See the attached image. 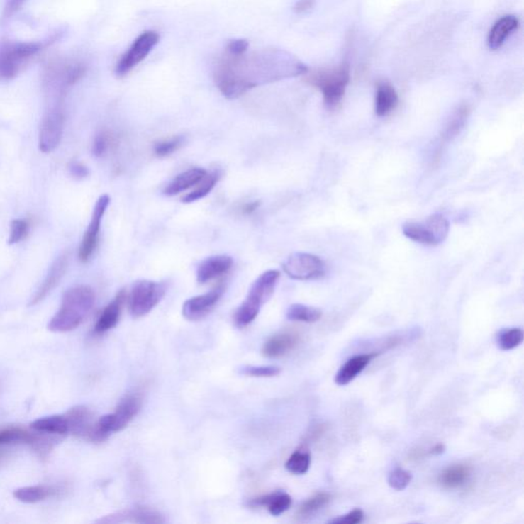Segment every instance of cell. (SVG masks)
<instances>
[{"mask_svg": "<svg viewBox=\"0 0 524 524\" xmlns=\"http://www.w3.org/2000/svg\"><path fill=\"white\" fill-rule=\"evenodd\" d=\"M308 72V67L290 52L267 48L252 54L233 55L225 52L214 67L217 89L228 100L267 83L297 77Z\"/></svg>", "mask_w": 524, "mask_h": 524, "instance_id": "6da1fadb", "label": "cell"}, {"mask_svg": "<svg viewBox=\"0 0 524 524\" xmlns=\"http://www.w3.org/2000/svg\"><path fill=\"white\" fill-rule=\"evenodd\" d=\"M96 303V293L89 286H77L64 293L61 308L52 316L48 330L55 333L70 332L82 324Z\"/></svg>", "mask_w": 524, "mask_h": 524, "instance_id": "7a4b0ae2", "label": "cell"}, {"mask_svg": "<svg viewBox=\"0 0 524 524\" xmlns=\"http://www.w3.org/2000/svg\"><path fill=\"white\" fill-rule=\"evenodd\" d=\"M306 80L311 87L322 91L325 107L336 108L343 100L350 84V65L343 61L334 68L318 69L306 73Z\"/></svg>", "mask_w": 524, "mask_h": 524, "instance_id": "3957f363", "label": "cell"}, {"mask_svg": "<svg viewBox=\"0 0 524 524\" xmlns=\"http://www.w3.org/2000/svg\"><path fill=\"white\" fill-rule=\"evenodd\" d=\"M143 407L140 394H129L120 401L112 414L101 417L92 427L87 440L94 443L106 442L111 434L123 430L133 421Z\"/></svg>", "mask_w": 524, "mask_h": 524, "instance_id": "277c9868", "label": "cell"}, {"mask_svg": "<svg viewBox=\"0 0 524 524\" xmlns=\"http://www.w3.org/2000/svg\"><path fill=\"white\" fill-rule=\"evenodd\" d=\"M280 279V272L271 269L260 274L251 286L246 299L235 311V325L240 329L247 327L255 320L260 309L271 299Z\"/></svg>", "mask_w": 524, "mask_h": 524, "instance_id": "5b68a950", "label": "cell"}, {"mask_svg": "<svg viewBox=\"0 0 524 524\" xmlns=\"http://www.w3.org/2000/svg\"><path fill=\"white\" fill-rule=\"evenodd\" d=\"M403 235L412 241L436 246L447 239L450 223L442 214H434L423 221H410L403 226Z\"/></svg>", "mask_w": 524, "mask_h": 524, "instance_id": "8992f818", "label": "cell"}, {"mask_svg": "<svg viewBox=\"0 0 524 524\" xmlns=\"http://www.w3.org/2000/svg\"><path fill=\"white\" fill-rule=\"evenodd\" d=\"M166 293V286L158 281H136L128 297L129 311L133 318H142L151 313Z\"/></svg>", "mask_w": 524, "mask_h": 524, "instance_id": "52a82bcc", "label": "cell"}, {"mask_svg": "<svg viewBox=\"0 0 524 524\" xmlns=\"http://www.w3.org/2000/svg\"><path fill=\"white\" fill-rule=\"evenodd\" d=\"M43 43H9L0 50V77L11 80L20 72L22 65L38 54L43 48Z\"/></svg>", "mask_w": 524, "mask_h": 524, "instance_id": "ba28073f", "label": "cell"}, {"mask_svg": "<svg viewBox=\"0 0 524 524\" xmlns=\"http://www.w3.org/2000/svg\"><path fill=\"white\" fill-rule=\"evenodd\" d=\"M160 35L156 31L143 32L133 41V45L128 50L120 57L115 68V74L118 77H124L130 73L138 64L142 63L150 52L153 50L155 46L158 45Z\"/></svg>", "mask_w": 524, "mask_h": 524, "instance_id": "9c48e42d", "label": "cell"}, {"mask_svg": "<svg viewBox=\"0 0 524 524\" xmlns=\"http://www.w3.org/2000/svg\"><path fill=\"white\" fill-rule=\"evenodd\" d=\"M284 272L293 280L311 281L322 279L325 274V262L309 253H294L283 263Z\"/></svg>", "mask_w": 524, "mask_h": 524, "instance_id": "30bf717a", "label": "cell"}, {"mask_svg": "<svg viewBox=\"0 0 524 524\" xmlns=\"http://www.w3.org/2000/svg\"><path fill=\"white\" fill-rule=\"evenodd\" d=\"M110 197L108 195H103L96 201V206H94V212L91 223H89V228L85 232L84 237L80 245L78 257L80 262L85 263L89 262L91 257L96 246H98L99 234H100L101 221L105 216L108 204H110Z\"/></svg>", "mask_w": 524, "mask_h": 524, "instance_id": "8fae6325", "label": "cell"}, {"mask_svg": "<svg viewBox=\"0 0 524 524\" xmlns=\"http://www.w3.org/2000/svg\"><path fill=\"white\" fill-rule=\"evenodd\" d=\"M65 114L63 108L57 107L45 115L39 133V149L50 153L61 143L63 136Z\"/></svg>", "mask_w": 524, "mask_h": 524, "instance_id": "7c38bea8", "label": "cell"}, {"mask_svg": "<svg viewBox=\"0 0 524 524\" xmlns=\"http://www.w3.org/2000/svg\"><path fill=\"white\" fill-rule=\"evenodd\" d=\"M225 290V286L221 284L206 294L186 300L182 306V315L189 320H202L216 308Z\"/></svg>", "mask_w": 524, "mask_h": 524, "instance_id": "4fadbf2b", "label": "cell"}, {"mask_svg": "<svg viewBox=\"0 0 524 524\" xmlns=\"http://www.w3.org/2000/svg\"><path fill=\"white\" fill-rule=\"evenodd\" d=\"M101 523H164L163 516L147 508L122 510L99 520Z\"/></svg>", "mask_w": 524, "mask_h": 524, "instance_id": "5bb4252c", "label": "cell"}, {"mask_svg": "<svg viewBox=\"0 0 524 524\" xmlns=\"http://www.w3.org/2000/svg\"><path fill=\"white\" fill-rule=\"evenodd\" d=\"M69 263V255L68 253H64L63 255L60 256L57 260H55L54 264L50 267V272H48V276H46L45 280L41 284L40 287L36 291L34 296L32 297L31 301H30V306H36L39 302L43 301V299L52 292V290L59 285L60 281L63 279L65 272L67 271Z\"/></svg>", "mask_w": 524, "mask_h": 524, "instance_id": "9a60e30c", "label": "cell"}, {"mask_svg": "<svg viewBox=\"0 0 524 524\" xmlns=\"http://www.w3.org/2000/svg\"><path fill=\"white\" fill-rule=\"evenodd\" d=\"M126 290H120L115 299L104 308L94 325V332L96 334H104L116 327L121 316L122 309L126 301Z\"/></svg>", "mask_w": 524, "mask_h": 524, "instance_id": "2e32d148", "label": "cell"}, {"mask_svg": "<svg viewBox=\"0 0 524 524\" xmlns=\"http://www.w3.org/2000/svg\"><path fill=\"white\" fill-rule=\"evenodd\" d=\"M233 267V258L228 255L210 256L198 265L197 281L200 284L214 280L226 274Z\"/></svg>", "mask_w": 524, "mask_h": 524, "instance_id": "e0dca14e", "label": "cell"}, {"mask_svg": "<svg viewBox=\"0 0 524 524\" xmlns=\"http://www.w3.org/2000/svg\"><path fill=\"white\" fill-rule=\"evenodd\" d=\"M69 423V433L79 437H89L94 427V416L91 411L84 406H76L65 415Z\"/></svg>", "mask_w": 524, "mask_h": 524, "instance_id": "ac0fdd59", "label": "cell"}, {"mask_svg": "<svg viewBox=\"0 0 524 524\" xmlns=\"http://www.w3.org/2000/svg\"><path fill=\"white\" fill-rule=\"evenodd\" d=\"M519 18L514 15H506L498 18L489 32L488 46L491 50H497L503 45L508 37L518 29Z\"/></svg>", "mask_w": 524, "mask_h": 524, "instance_id": "d6986e66", "label": "cell"}, {"mask_svg": "<svg viewBox=\"0 0 524 524\" xmlns=\"http://www.w3.org/2000/svg\"><path fill=\"white\" fill-rule=\"evenodd\" d=\"M376 357H377V353H369V355H355L348 359L335 376V383L339 386L350 384Z\"/></svg>", "mask_w": 524, "mask_h": 524, "instance_id": "ffe728a7", "label": "cell"}, {"mask_svg": "<svg viewBox=\"0 0 524 524\" xmlns=\"http://www.w3.org/2000/svg\"><path fill=\"white\" fill-rule=\"evenodd\" d=\"M299 343V336L293 333H281L271 337L262 347V355L269 359H278L292 352Z\"/></svg>", "mask_w": 524, "mask_h": 524, "instance_id": "44dd1931", "label": "cell"}, {"mask_svg": "<svg viewBox=\"0 0 524 524\" xmlns=\"http://www.w3.org/2000/svg\"><path fill=\"white\" fill-rule=\"evenodd\" d=\"M207 174L206 170L202 168H191L175 177L164 189V195L168 197L179 195L182 191L189 190L193 186H197L198 182L204 179Z\"/></svg>", "mask_w": 524, "mask_h": 524, "instance_id": "7402d4cb", "label": "cell"}, {"mask_svg": "<svg viewBox=\"0 0 524 524\" xmlns=\"http://www.w3.org/2000/svg\"><path fill=\"white\" fill-rule=\"evenodd\" d=\"M398 94L391 83L379 82L376 87L375 113L377 116L389 115L398 105Z\"/></svg>", "mask_w": 524, "mask_h": 524, "instance_id": "603a6c76", "label": "cell"}, {"mask_svg": "<svg viewBox=\"0 0 524 524\" xmlns=\"http://www.w3.org/2000/svg\"><path fill=\"white\" fill-rule=\"evenodd\" d=\"M252 507H265L272 516H279L289 510L292 498L284 491H274L262 497L253 498L249 502Z\"/></svg>", "mask_w": 524, "mask_h": 524, "instance_id": "cb8c5ba5", "label": "cell"}, {"mask_svg": "<svg viewBox=\"0 0 524 524\" xmlns=\"http://www.w3.org/2000/svg\"><path fill=\"white\" fill-rule=\"evenodd\" d=\"M471 474L472 468L470 466L466 464H456L442 471L438 477V482L445 489H459L469 481Z\"/></svg>", "mask_w": 524, "mask_h": 524, "instance_id": "d4e9b609", "label": "cell"}, {"mask_svg": "<svg viewBox=\"0 0 524 524\" xmlns=\"http://www.w3.org/2000/svg\"><path fill=\"white\" fill-rule=\"evenodd\" d=\"M32 428L39 433L50 434L69 433V423L66 416L54 415L37 419L31 424Z\"/></svg>", "mask_w": 524, "mask_h": 524, "instance_id": "484cf974", "label": "cell"}, {"mask_svg": "<svg viewBox=\"0 0 524 524\" xmlns=\"http://www.w3.org/2000/svg\"><path fill=\"white\" fill-rule=\"evenodd\" d=\"M40 437L27 433L21 428H9L0 430V445H15V443H27L32 447H40Z\"/></svg>", "mask_w": 524, "mask_h": 524, "instance_id": "4316f807", "label": "cell"}, {"mask_svg": "<svg viewBox=\"0 0 524 524\" xmlns=\"http://www.w3.org/2000/svg\"><path fill=\"white\" fill-rule=\"evenodd\" d=\"M469 115L470 107L468 104H462V105L459 106V107L455 110V112L452 113L451 119L447 122V127H445V135H443V140H452V138H455V136L458 135V133H460L462 129L465 126Z\"/></svg>", "mask_w": 524, "mask_h": 524, "instance_id": "83f0119b", "label": "cell"}, {"mask_svg": "<svg viewBox=\"0 0 524 524\" xmlns=\"http://www.w3.org/2000/svg\"><path fill=\"white\" fill-rule=\"evenodd\" d=\"M54 494L52 489L46 488V486H26V488H21L13 491V497L20 501V502L27 503V504H34V503L41 502Z\"/></svg>", "mask_w": 524, "mask_h": 524, "instance_id": "f1b7e54d", "label": "cell"}, {"mask_svg": "<svg viewBox=\"0 0 524 524\" xmlns=\"http://www.w3.org/2000/svg\"><path fill=\"white\" fill-rule=\"evenodd\" d=\"M287 318L294 322L316 323L322 318V311L304 304H292L287 311Z\"/></svg>", "mask_w": 524, "mask_h": 524, "instance_id": "f546056e", "label": "cell"}, {"mask_svg": "<svg viewBox=\"0 0 524 524\" xmlns=\"http://www.w3.org/2000/svg\"><path fill=\"white\" fill-rule=\"evenodd\" d=\"M218 172H214L209 173V174L207 173V174L205 175L204 179H203L200 182H198L197 188L182 198V202L188 203L189 204V203L196 202V201L201 200L203 199V198L206 197V196L213 190L214 186H216L217 182H218Z\"/></svg>", "mask_w": 524, "mask_h": 524, "instance_id": "4dcf8cb0", "label": "cell"}, {"mask_svg": "<svg viewBox=\"0 0 524 524\" xmlns=\"http://www.w3.org/2000/svg\"><path fill=\"white\" fill-rule=\"evenodd\" d=\"M330 500H331V496L329 494H316V495L308 498V501H306L299 507V511H297V516L300 517V518H308V517L318 513L320 509L327 506L329 504Z\"/></svg>", "mask_w": 524, "mask_h": 524, "instance_id": "1f68e13d", "label": "cell"}, {"mask_svg": "<svg viewBox=\"0 0 524 524\" xmlns=\"http://www.w3.org/2000/svg\"><path fill=\"white\" fill-rule=\"evenodd\" d=\"M311 454L306 451H299L293 452L286 462V469L293 474L302 475L308 472L311 467Z\"/></svg>", "mask_w": 524, "mask_h": 524, "instance_id": "d6a6232c", "label": "cell"}, {"mask_svg": "<svg viewBox=\"0 0 524 524\" xmlns=\"http://www.w3.org/2000/svg\"><path fill=\"white\" fill-rule=\"evenodd\" d=\"M523 331L519 328L503 330L497 337L498 348L502 350H512L523 342Z\"/></svg>", "mask_w": 524, "mask_h": 524, "instance_id": "836d02e7", "label": "cell"}, {"mask_svg": "<svg viewBox=\"0 0 524 524\" xmlns=\"http://www.w3.org/2000/svg\"><path fill=\"white\" fill-rule=\"evenodd\" d=\"M184 143V136L181 135L173 136V138L159 140V142L155 143L154 153L158 157L169 156V155L177 152V150L181 149Z\"/></svg>", "mask_w": 524, "mask_h": 524, "instance_id": "e575fe53", "label": "cell"}, {"mask_svg": "<svg viewBox=\"0 0 524 524\" xmlns=\"http://www.w3.org/2000/svg\"><path fill=\"white\" fill-rule=\"evenodd\" d=\"M412 473L401 468H396L389 474V484L396 491H403L412 481Z\"/></svg>", "mask_w": 524, "mask_h": 524, "instance_id": "d590c367", "label": "cell"}, {"mask_svg": "<svg viewBox=\"0 0 524 524\" xmlns=\"http://www.w3.org/2000/svg\"><path fill=\"white\" fill-rule=\"evenodd\" d=\"M280 368L274 366H246L240 369V373L251 377L269 378L280 374Z\"/></svg>", "mask_w": 524, "mask_h": 524, "instance_id": "8d00e7d4", "label": "cell"}, {"mask_svg": "<svg viewBox=\"0 0 524 524\" xmlns=\"http://www.w3.org/2000/svg\"><path fill=\"white\" fill-rule=\"evenodd\" d=\"M29 233V225L26 221L23 219H15L11 225V235H9V244H17L24 240Z\"/></svg>", "mask_w": 524, "mask_h": 524, "instance_id": "74e56055", "label": "cell"}, {"mask_svg": "<svg viewBox=\"0 0 524 524\" xmlns=\"http://www.w3.org/2000/svg\"><path fill=\"white\" fill-rule=\"evenodd\" d=\"M111 143H112V138L106 131H101L94 138V147H92V153L94 156L101 158L104 155L107 153L108 147H110Z\"/></svg>", "mask_w": 524, "mask_h": 524, "instance_id": "f35d334b", "label": "cell"}, {"mask_svg": "<svg viewBox=\"0 0 524 524\" xmlns=\"http://www.w3.org/2000/svg\"><path fill=\"white\" fill-rule=\"evenodd\" d=\"M249 43L246 39L238 38L228 41L225 46V52L233 55H241L248 52Z\"/></svg>", "mask_w": 524, "mask_h": 524, "instance_id": "ab89813d", "label": "cell"}, {"mask_svg": "<svg viewBox=\"0 0 524 524\" xmlns=\"http://www.w3.org/2000/svg\"><path fill=\"white\" fill-rule=\"evenodd\" d=\"M364 512L361 509H355L350 513L345 514L330 521L332 524H357L364 520Z\"/></svg>", "mask_w": 524, "mask_h": 524, "instance_id": "60d3db41", "label": "cell"}, {"mask_svg": "<svg viewBox=\"0 0 524 524\" xmlns=\"http://www.w3.org/2000/svg\"><path fill=\"white\" fill-rule=\"evenodd\" d=\"M69 169H70L71 175L78 179H84V177H87V175L89 174V169H87V166H84L83 164L79 162L71 163Z\"/></svg>", "mask_w": 524, "mask_h": 524, "instance_id": "b9f144b4", "label": "cell"}, {"mask_svg": "<svg viewBox=\"0 0 524 524\" xmlns=\"http://www.w3.org/2000/svg\"><path fill=\"white\" fill-rule=\"evenodd\" d=\"M315 6V0H299L295 4L294 11L296 13H306Z\"/></svg>", "mask_w": 524, "mask_h": 524, "instance_id": "7bdbcfd3", "label": "cell"}, {"mask_svg": "<svg viewBox=\"0 0 524 524\" xmlns=\"http://www.w3.org/2000/svg\"><path fill=\"white\" fill-rule=\"evenodd\" d=\"M25 1L26 0H9L6 9H4V17L9 18L11 15H13L23 6Z\"/></svg>", "mask_w": 524, "mask_h": 524, "instance_id": "ee69618b", "label": "cell"}, {"mask_svg": "<svg viewBox=\"0 0 524 524\" xmlns=\"http://www.w3.org/2000/svg\"><path fill=\"white\" fill-rule=\"evenodd\" d=\"M260 205V201H254V202L247 203V204H245L242 210H243L245 214H251L252 212L255 211L256 209H258Z\"/></svg>", "mask_w": 524, "mask_h": 524, "instance_id": "f6af8a7d", "label": "cell"}, {"mask_svg": "<svg viewBox=\"0 0 524 524\" xmlns=\"http://www.w3.org/2000/svg\"><path fill=\"white\" fill-rule=\"evenodd\" d=\"M445 447L442 445V443H437V445H434L433 447H431L430 450L428 451L429 455H434V456H436V455H442L443 452H445Z\"/></svg>", "mask_w": 524, "mask_h": 524, "instance_id": "bcb514c9", "label": "cell"}]
</instances>
